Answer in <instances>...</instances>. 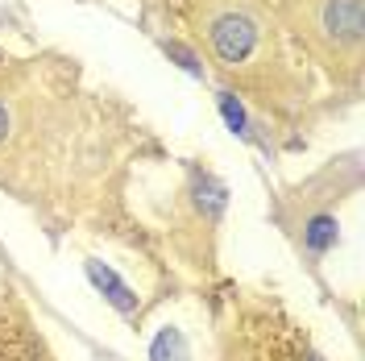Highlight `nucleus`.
<instances>
[{
	"mask_svg": "<svg viewBox=\"0 0 365 361\" xmlns=\"http://www.w3.org/2000/svg\"><path fill=\"white\" fill-rule=\"evenodd\" d=\"M299 34H307V42L324 46L328 54H336L344 63H357V46H361V0H307Z\"/></svg>",
	"mask_w": 365,
	"mask_h": 361,
	"instance_id": "nucleus-1",
	"label": "nucleus"
},
{
	"mask_svg": "<svg viewBox=\"0 0 365 361\" xmlns=\"http://www.w3.org/2000/svg\"><path fill=\"white\" fill-rule=\"evenodd\" d=\"M257 42H262V25L253 21V13H245V9H220L207 21V46H212L216 63L228 71L250 63Z\"/></svg>",
	"mask_w": 365,
	"mask_h": 361,
	"instance_id": "nucleus-2",
	"label": "nucleus"
},
{
	"mask_svg": "<svg viewBox=\"0 0 365 361\" xmlns=\"http://www.w3.org/2000/svg\"><path fill=\"white\" fill-rule=\"evenodd\" d=\"M88 278L96 283V291L104 295V299L113 303L120 316H133V312H137V295H133V287H129V283H125V278L113 270V266H104L100 258H88Z\"/></svg>",
	"mask_w": 365,
	"mask_h": 361,
	"instance_id": "nucleus-3",
	"label": "nucleus"
},
{
	"mask_svg": "<svg viewBox=\"0 0 365 361\" xmlns=\"http://www.w3.org/2000/svg\"><path fill=\"white\" fill-rule=\"evenodd\" d=\"M303 241H307L312 253H328V249L341 241V225H336L332 216H312L307 228H303Z\"/></svg>",
	"mask_w": 365,
	"mask_h": 361,
	"instance_id": "nucleus-4",
	"label": "nucleus"
},
{
	"mask_svg": "<svg viewBox=\"0 0 365 361\" xmlns=\"http://www.w3.org/2000/svg\"><path fill=\"white\" fill-rule=\"evenodd\" d=\"M150 361H187V345H182L179 328H162L154 345H150Z\"/></svg>",
	"mask_w": 365,
	"mask_h": 361,
	"instance_id": "nucleus-5",
	"label": "nucleus"
},
{
	"mask_svg": "<svg viewBox=\"0 0 365 361\" xmlns=\"http://www.w3.org/2000/svg\"><path fill=\"white\" fill-rule=\"evenodd\" d=\"M220 113H225L228 129H232L237 137H250V121H245V108L237 104V96H232V91H220Z\"/></svg>",
	"mask_w": 365,
	"mask_h": 361,
	"instance_id": "nucleus-6",
	"label": "nucleus"
},
{
	"mask_svg": "<svg viewBox=\"0 0 365 361\" xmlns=\"http://www.w3.org/2000/svg\"><path fill=\"white\" fill-rule=\"evenodd\" d=\"M166 54H170V59H179V67L187 71V75H195V79L204 75V67H200V59H195V54H191L187 46H179V42H166Z\"/></svg>",
	"mask_w": 365,
	"mask_h": 361,
	"instance_id": "nucleus-7",
	"label": "nucleus"
},
{
	"mask_svg": "<svg viewBox=\"0 0 365 361\" xmlns=\"http://www.w3.org/2000/svg\"><path fill=\"white\" fill-rule=\"evenodd\" d=\"M9 125H13V113H9V104L0 100V141H4V133H9Z\"/></svg>",
	"mask_w": 365,
	"mask_h": 361,
	"instance_id": "nucleus-8",
	"label": "nucleus"
}]
</instances>
